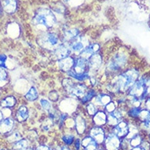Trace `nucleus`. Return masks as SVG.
<instances>
[{
    "mask_svg": "<svg viewBox=\"0 0 150 150\" xmlns=\"http://www.w3.org/2000/svg\"><path fill=\"white\" fill-rule=\"evenodd\" d=\"M40 97V93L37 86L32 85L29 86L28 90L24 94V99L26 100L28 103H34L38 101Z\"/></svg>",
    "mask_w": 150,
    "mask_h": 150,
    "instance_id": "obj_24",
    "label": "nucleus"
},
{
    "mask_svg": "<svg viewBox=\"0 0 150 150\" xmlns=\"http://www.w3.org/2000/svg\"><path fill=\"white\" fill-rule=\"evenodd\" d=\"M31 24L42 34L51 30H56L58 25V18L52 8H40L35 11L32 16Z\"/></svg>",
    "mask_w": 150,
    "mask_h": 150,
    "instance_id": "obj_3",
    "label": "nucleus"
},
{
    "mask_svg": "<svg viewBox=\"0 0 150 150\" xmlns=\"http://www.w3.org/2000/svg\"><path fill=\"white\" fill-rule=\"evenodd\" d=\"M57 150H71V149L67 145H63V146L59 147V149Z\"/></svg>",
    "mask_w": 150,
    "mask_h": 150,
    "instance_id": "obj_45",
    "label": "nucleus"
},
{
    "mask_svg": "<svg viewBox=\"0 0 150 150\" xmlns=\"http://www.w3.org/2000/svg\"><path fill=\"white\" fill-rule=\"evenodd\" d=\"M101 48L102 46L99 42L91 41L88 45L86 46V48L83 50V52L80 54L79 56L88 60L91 56H92L96 53L100 52L102 50Z\"/></svg>",
    "mask_w": 150,
    "mask_h": 150,
    "instance_id": "obj_21",
    "label": "nucleus"
},
{
    "mask_svg": "<svg viewBox=\"0 0 150 150\" xmlns=\"http://www.w3.org/2000/svg\"><path fill=\"white\" fill-rule=\"evenodd\" d=\"M121 141L122 139L117 137L112 131H109L106 135L104 146L105 150H119L121 149Z\"/></svg>",
    "mask_w": 150,
    "mask_h": 150,
    "instance_id": "obj_15",
    "label": "nucleus"
},
{
    "mask_svg": "<svg viewBox=\"0 0 150 150\" xmlns=\"http://www.w3.org/2000/svg\"><path fill=\"white\" fill-rule=\"evenodd\" d=\"M69 56H72L69 47L67 43L62 42L52 52L49 53V59L52 62H55L56 60L64 59Z\"/></svg>",
    "mask_w": 150,
    "mask_h": 150,
    "instance_id": "obj_11",
    "label": "nucleus"
},
{
    "mask_svg": "<svg viewBox=\"0 0 150 150\" xmlns=\"http://www.w3.org/2000/svg\"><path fill=\"white\" fill-rule=\"evenodd\" d=\"M141 126H142L143 129L146 130L147 131H149L150 132V120L148 119V120L141 121Z\"/></svg>",
    "mask_w": 150,
    "mask_h": 150,
    "instance_id": "obj_40",
    "label": "nucleus"
},
{
    "mask_svg": "<svg viewBox=\"0 0 150 150\" xmlns=\"http://www.w3.org/2000/svg\"><path fill=\"white\" fill-rule=\"evenodd\" d=\"M38 105L40 106V108L43 112H45L47 114L50 112L51 111H52L53 109H55V104L53 103L51 100H49V98L47 96H40L38 99Z\"/></svg>",
    "mask_w": 150,
    "mask_h": 150,
    "instance_id": "obj_27",
    "label": "nucleus"
},
{
    "mask_svg": "<svg viewBox=\"0 0 150 150\" xmlns=\"http://www.w3.org/2000/svg\"><path fill=\"white\" fill-rule=\"evenodd\" d=\"M83 150H85V149H83Z\"/></svg>",
    "mask_w": 150,
    "mask_h": 150,
    "instance_id": "obj_54",
    "label": "nucleus"
},
{
    "mask_svg": "<svg viewBox=\"0 0 150 150\" xmlns=\"http://www.w3.org/2000/svg\"><path fill=\"white\" fill-rule=\"evenodd\" d=\"M2 97V93H1V92H0V98Z\"/></svg>",
    "mask_w": 150,
    "mask_h": 150,
    "instance_id": "obj_51",
    "label": "nucleus"
},
{
    "mask_svg": "<svg viewBox=\"0 0 150 150\" xmlns=\"http://www.w3.org/2000/svg\"><path fill=\"white\" fill-rule=\"evenodd\" d=\"M113 100H114V96H112V94H110L104 89L103 90L99 89L96 96L92 100V102L99 109H103L105 105H108Z\"/></svg>",
    "mask_w": 150,
    "mask_h": 150,
    "instance_id": "obj_12",
    "label": "nucleus"
},
{
    "mask_svg": "<svg viewBox=\"0 0 150 150\" xmlns=\"http://www.w3.org/2000/svg\"><path fill=\"white\" fill-rule=\"evenodd\" d=\"M74 58L75 56H69L64 58V59H61V60H56L55 62H52L56 69L57 71L60 72L62 74H66L67 72L69 70H71L74 64Z\"/></svg>",
    "mask_w": 150,
    "mask_h": 150,
    "instance_id": "obj_14",
    "label": "nucleus"
},
{
    "mask_svg": "<svg viewBox=\"0 0 150 150\" xmlns=\"http://www.w3.org/2000/svg\"><path fill=\"white\" fill-rule=\"evenodd\" d=\"M21 139H22V135H21V133L18 132V131L11 132L8 135V140L11 144H14V143L18 141Z\"/></svg>",
    "mask_w": 150,
    "mask_h": 150,
    "instance_id": "obj_36",
    "label": "nucleus"
},
{
    "mask_svg": "<svg viewBox=\"0 0 150 150\" xmlns=\"http://www.w3.org/2000/svg\"><path fill=\"white\" fill-rule=\"evenodd\" d=\"M146 95L147 97L150 96V74L149 75V79H148V81H147L146 84Z\"/></svg>",
    "mask_w": 150,
    "mask_h": 150,
    "instance_id": "obj_43",
    "label": "nucleus"
},
{
    "mask_svg": "<svg viewBox=\"0 0 150 150\" xmlns=\"http://www.w3.org/2000/svg\"><path fill=\"white\" fill-rule=\"evenodd\" d=\"M3 10L8 14H13L17 11L18 0H1Z\"/></svg>",
    "mask_w": 150,
    "mask_h": 150,
    "instance_id": "obj_25",
    "label": "nucleus"
},
{
    "mask_svg": "<svg viewBox=\"0 0 150 150\" xmlns=\"http://www.w3.org/2000/svg\"><path fill=\"white\" fill-rule=\"evenodd\" d=\"M141 74L142 72L140 68L135 65H131L119 74L107 79L103 83V89L114 96L124 95L137 81Z\"/></svg>",
    "mask_w": 150,
    "mask_h": 150,
    "instance_id": "obj_1",
    "label": "nucleus"
},
{
    "mask_svg": "<svg viewBox=\"0 0 150 150\" xmlns=\"http://www.w3.org/2000/svg\"><path fill=\"white\" fill-rule=\"evenodd\" d=\"M61 139H62V142L64 144V145L70 146L74 143L75 135L72 133H64V135L61 136Z\"/></svg>",
    "mask_w": 150,
    "mask_h": 150,
    "instance_id": "obj_34",
    "label": "nucleus"
},
{
    "mask_svg": "<svg viewBox=\"0 0 150 150\" xmlns=\"http://www.w3.org/2000/svg\"><path fill=\"white\" fill-rule=\"evenodd\" d=\"M99 150H105V149H99Z\"/></svg>",
    "mask_w": 150,
    "mask_h": 150,
    "instance_id": "obj_52",
    "label": "nucleus"
},
{
    "mask_svg": "<svg viewBox=\"0 0 150 150\" xmlns=\"http://www.w3.org/2000/svg\"><path fill=\"white\" fill-rule=\"evenodd\" d=\"M57 109L61 112H65L70 115H74L77 112L82 105L78 100L70 97L67 95H62L60 100L56 104Z\"/></svg>",
    "mask_w": 150,
    "mask_h": 150,
    "instance_id": "obj_7",
    "label": "nucleus"
},
{
    "mask_svg": "<svg viewBox=\"0 0 150 150\" xmlns=\"http://www.w3.org/2000/svg\"><path fill=\"white\" fill-rule=\"evenodd\" d=\"M127 109V107L118 106V108L116 110H114L113 112L107 113V124H106V126L111 129L119 123L121 121L123 120L124 109Z\"/></svg>",
    "mask_w": 150,
    "mask_h": 150,
    "instance_id": "obj_13",
    "label": "nucleus"
},
{
    "mask_svg": "<svg viewBox=\"0 0 150 150\" xmlns=\"http://www.w3.org/2000/svg\"><path fill=\"white\" fill-rule=\"evenodd\" d=\"M131 53L124 47L113 49L109 55H105V63L100 76V80L104 79L102 84L107 79L119 74L127 68L131 66Z\"/></svg>",
    "mask_w": 150,
    "mask_h": 150,
    "instance_id": "obj_2",
    "label": "nucleus"
},
{
    "mask_svg": "<svg viewBox=\"0 0 150 150\" xmlns=\"http://www.w3.org/2000/svg\"><path fill=\"white\" fill-rule=\"evenodd\" d=\"M91 42V41L89 39V37L87 35L84 34L83 33L79 34L75 39H74L68 44L70 49L72 56H80V54L83 52V50L86 48V46L88 45Z\"/></svg>",
    "mask_w": 150,
    "mask_h": 150,
    "instance_id": "obj_9",
    "label": "nucleus"
},
{
    "mask_svg": "<svg viewBox=\"0 0 150 150\" xmlns=\"http://www.w3.org/2000/svg\"><path fill=\"white\" fill-rule=\"evenodd\" d=\"M82 147L85 150H99L100 144H98L90 135H86L81 139Z\"/></svg>",
    "mask_w": 150,
    "mask_h": 150,
    "instance_id": "obj_28",
    "label": "nucleus"
},
{
    "mask_svg": "<svg viewBox=\"0 0 150 150\" xmlns=\"http://www.w3.org/2000/svg\"><path fill=\"white\" fill-rule=\"evenodd\" d=\"M64 3L69 7L78 8L84 3V0H63Z\"/></svg>",
    "mask_w": 150,
    "mask_h": 150,
    "instance_id": "obj_39",
    "label": "nucleus"
},
{
    "mask_svg": "<svg viewBox=\"0 0 150 150\" xmlns=\"http://www.w3.org/2000/svg\"><path fill=\"white\" fill-rule=\"evenodd\" d=\"M34 150H52V149H51L49 146H47V145L42 144V145L38 146L36 149H34Z\"/></svg>",
    "mask_w": 150,
    "mask_h": 150,
    "instance_id": "obj_44",
    "label": "nucleus"
},
{
    "mask_svg": "<svg viewBox=\"0 0 150 150\" xmlns=\"http://www.w3.org/2000/svg\"><path fill=\"white\" fill-rule=\"evenodd\" d=\"M149 138H150V133H149Z\"/></svg>",
    "mask_w": 150,
    "mask_h": 150,
    "instance_id": "obj_53",
    "label": "nucleus"
},
{
    "mask_svg": "<svg viewBox=\"0 0 150 150\" xmlns=\"http://www.w3.org/2000/svg\"><path fill=\"white\" fill-rule=\"evenodd\" d=\"M88 65L91 74L101 75L105 63V54L103 51L95 54L88 59Z\"/></svg>",
    "mask_w": 150,
    "mask_h": 150,
    "instance_id": "obj_8",
    "label": "nucleus"
},
{
    "mask_svg": "<svg viewBox=\"0 0 150 150\" xmlns=\"http://www.w3.org/2000/svg\"><path fill=\"white\" fill-rule=\"evenodd\" d=\"M60 85L64 95L74 98L79 101L84 96L86 91L90 87L86 83L77 82L65 75L61 79Z\"/></svg>",
    "mask_w": 150,
    "mask_h": 150,
    "instance_id": "obj_4",
    "label": "nucleus"
},
{
    "mask_svg": "<svg viewBox=\"0 0 150 150\" xmlns=\"http://www.w3.org/2000/svg\"><path fill=\"white\" fill-rule=\"evenodd\" d=\"M93 126L105 127L107 124V113L103 109H99L95 115L91 117Z\"/></svg>",
    "mask_w": 150,
    "mask_h": 150,
    "instance_id": "obj_26",
    "label": "nucleus"
},
{
    "mask_svg": "<svg viewBox=\"0 0 150 150\" xmlns=\"http://www.w3.org/2000/svg\"><path fill=\"white\" fill-rule=\"evenodd\" d=\"M113 134L119 137L121 139H124L129 132V123L127 121L122 120L119 123L116 125L115 127L111 128V131Z\"/></svg>",
    "mask_w": 150,
    "mask_h": 150,
    "instance_id": "obj_23",
    "label": "nucleus"
},
{
    "mask_svg": "<svg viewBox=\"0 0 150 150\" xmlns=\"http://www.w3.org/2000/svg\"><path fill=\"white\" fill-rule=\"evenodd\" d=\"M143 108L150 110V96L144 100V101L143 103Z\"/></svg>",
    "mask_w": 150,
    "mask_h": 150,
    "instance_id": "obj_41",
    "label": "nucleus"
},
{
    "mask_svg": "<svg viewBox=\"0 0 150 150\" xmlns=\"http://www.w3.org/2000/svg\"><path fill=\"white\" fill-rule=\"evenodd\" d=\"M82 107H83L84 112L86 114V116L89 117H92L100 109L92 101L88 102L86 105H82Z\"/></svg>",
    "mask_w": 150,
    "mask_h": 150,
    "instance_id": "obj_31",
    "label": "nucleus"
},
{
    "mask_svg": "<svg viewBox=\"0 0 150 150\" xmlns=\"http://www.w3.org/2000/svg\"><path fill=\"white\" fill-rule=\"evenodd\" d=\"M98 89L96 88H93V87H89L88 90L86 91V92L84 95L83 96L80 100H79V103L81 105H86V103L88 102L92 101V100L94 99V97L96 96V95L97 93Z\"/></svg>",
    "mask_w": 150,
    "mask_h": 150,
    "instance_id": "obj_29",
    "label": "nucleus"
},
{
    "mask_svg": "<svg viewBox=\"0 0 150 150\" xmlns=\"http://www.w3.org/2000/svg\"><path fill=\"white\" fill-rule=\"evenodd\" d=\"M24 150H34V149L33 148V147L30 146V147H28L27 149H24Z\"/></svg>",
    "mask_w": 150,
    "mask_h": 150,
    "instance_id": "obj_49",
    "label": "nucleus"
},
{
    "mask_svg": "<svg viewBox=\"0 0 150 150\" xmlns=\"http://www.w3.org/2000/svg\"><path fill=\"white\" fill-rule=\"evenodd\" d=\"M11 78L8 69L0 68V89L5 88L10 83Z\"/></svg>",
    "mask_w": 150,
    "mask_h": 150,
    "instance_id": "obj_30",
    "label": "nucleus"
},
{
    "mask_svg": "<svg viewBox=\"0 0 150 150\" xmlns=\"http://www.w3.org/2000/svg\"><path fill=\"white\" fill-rule=\"evenodd\" d=\"M118 108V105L117 104V102L115 100H113L112 101L109 103L107 105H105V108L103 109V110L105 111L106 113H109V112H113L114 110H116Z\"/></svg>",
    "mask_w": 150,
    "mask_h": 150,
    "instance_id": "obj_37",
    "label": "nucleus"
},
{
    "mask_svg": "<svg viewBox=\"0 0 150 150\" xmlns=\"http://www.w3.org/2000/svg\"><path fill=\"white\" fill-rule=\"evenodd\" d=\"M89 135L100 145V144H103L105 142L106 132H105V130L103 127L93 126L89 130Z\"/></svg>",
    "mask_w": 150,
    "mask_h": 150,
    "instance_id": "obj_22",
    "label": "nucleus"
},
{
    "mask_svg": "<svg viewBox=\"0 0 150 150\" xmlns=\"http://www.w3.org/2000/svg\"><path fill=\"white\" fill-rule=\"evenodd\" d=\"M149 73L142 74L125 95L130 97L138 98L143 101H144V100L147 98L146 84L148 79H149Z\"/></svg>",
    "mask_w": 150,
    "mask_h": 150,
    "instance_id": "obj_6",
    "label": "nucleus"
},
{
    "mask_svg": "<svg viewBox=\"0 0 150 150\" xmlns=\"http://www.w3.org/2000/svg\"><path fill=\"white\" fill-rule=\"evenodd\" d=\"M1 150H11V149H7V148H4V149H2Z\"/></svg>",
    "mask_w": 150,
    "mask_h": 150,
    "instance_id": "obj_50",
    "label": "nucleus"
},
{
    "mask_svg": "<svg viewBox=\"0 0 150 150\" xmlns=\"http://www.w3.org/2000/svg\"><path fill=\"white\" fill-rule=\"evenodd\" d=\"M74 146H75V150H80L81 147H82V143H81V139L78 138V139H75L74 140Z\"/></svg>",
    "mask_w": 150,
    "mask_h": 150,
    "instance_id": "obj_42",
    "label": "nucleus"
},
{
    "mask_svg": "<svg viewBox=\"0 0 150 150\" xmlns=\"http://www.w3.org/2000/svg\"><path fill=\"white\" fill-rule=\"evenodd\" d=\"M18 105V98L13 94H8L0 98V109L13 110Z\"/></svg>",
    "mask_w": 150,
    "mask_h": 150,
    "instance_id": "obj_16",
    "label": "nucleus"
},
{
    "mask_svg": "<svg viewBox=\"0 0 150 150\" xmlns=\"http://www.w3.org/2000/svg\"><path fill=\"white\" fill-rule=\"evenodd\" d=\"M36 42L42 50L49 54L62 42V39L59 31L51 30L39 34L36 38Z\"/></svg>",
    "mask_w": 150,
    "mask_h": 150,
    "instance_id": "obj_5",
    "label": "nucleus"
},
{
    "mask_svg": "<svg viewBox=\"0 0 150 150\" xmlns=\"http://www.w3.org/2000/svg\"><path fill=\"white\" fill-rule=\"evenodd\" d=\"M62 95H60V92L57 90H52L51 91H49L47 97L49 98V100H51L54 104H56L58 100H60V98L61 97Z\"/></svg>",
    "mask_w": 150,
    "mask_h": 150,
    "instance_id": "obj_35",
    "label": "nucleus"
},
{
    "mask_svg": "<svg viewBox=\"0 0 150 150\" xmlns=\"http://www.w3.org/2000/svg\"><path fill=\"white\" fill-rule=\"evenodd\" d=\"M72 70L76 74H87L90 73L88 60L81 56H75L74 64Z\"/></svg>",
    "mask_w": 150,
    "mask_h": 150,
    "instance_id": "obj_18",
    "label": "nucleus"
},
{
    "mask_svg": "<svg viewBox=\"0 0 150 150\" xmlns=\"http://www.w3.org/2000/svg\"><path fill=\"white\" fill-rule=\"evenodd\" d=\"M16 120L13 117L8 116L4 117L0 122V135H8L14 130Z\"/></svg>",
    "mask_w": 150,
    "mask_h": 150,
    "instance_id": "obj_17",
    "label": "nucleus"
},
{
    "mask_svg": "<svg viewBox=\"0 0 150 150\" xmlns=\"http://www.w3.org/2000/svg\"><path fill=\"white\" fill-rule=\"evenodd\" d=\"M86 114L83 111L82 106L80 109L73 115L74 118V130L76 134L79 135H83L87 129V120Z\"/></svg>",
    "mask_w": 150,
    "mask_h": 150,
    "instance_id": "obj_10",
    "label": "nucleus"
},
{
    "mask_svg": "<svg viewBox=\"0 0 150 150\" xmlns=\"http://www.w3.org/2000/svg\"><path fill=\"white\" fill-rule=\"evenodd\" d=\"M82 33L83 32L81 31V30L79 28L73 27V28H67V29L63 30L60 33V35H61L62 42L69 44L70 42L75 39L79 34H82Z\"/></svg>",
    "mask_w": 150,
    "mask_h": 150,
    "instance_id": "obj_20",
    "label": "nucleus"
},
{
    "mask_svg": "<svg viewBox=\"0 0 150 150\" xmlns=\"http://www.w3.org/2000/svg\"><path fill=\"white\" fill-rule=\"evenodd\" d=\"M8 56L5 53H0V68L8 70Z\"/></svg>",
    "mask_w": 150,
    "mask_h": 150,
    "instance_id": "obj_38",
    "label": "nucleus"
},
{
    "mask_svg": "<svg viewBox=\"0 0 150 150\" xmlns=\"http://www.w3.org/2000/svg\"><path fill=\"white\" fill-rule=\"evenodd\" d=\"M131 150H145L143 147L141 146H138V147H135V148H132Z\"/></svg>",
    "mask_w": 150,
    "mask_h": 150,
    "instance_id": "obj_47",
    "label": "nucleus"
},
{
    "mask_svg": "<svg viewBox=\"0 0 150 150\" xmlns=\"http://www.w3.org/2000/svg\"><path fill=\"white\" fill-rule=\"evenodd\" d=\"M4 111H3V109H0V122H1V121L4 119Z\"/></svg>",
    "mask_w": 150,
    "mask_h": 150,
    "instance_id": "obj_46",
    "label": "nucleus"
},
{
    "mask_svg": "<svg viewBox=\"0 0 150 150\" xmlns=\"http://www.w3.org/2000/svg\"><path fill=\"white\" fill-rule=\"evenodd\" d=\"M16 122L22 123L28 120L30 117V109L26 105H20L14 110V117Z\"/></svg>",
    "mask_w": 150,
    "mask_h": 150,
    "instance_id": "obj_19",
    "label": "nucleus"
},
{
    "mask_svg": "<svg viewBox=\"0 0 150 150\" xmlns=\"http://www.w3.org/2000/svg\"><path fill=\"white\" fill-rule=\"evenodd\" d=\"M30 140L27 139H21L14 144H12V149L13 150H24L30 147Z\"/></svg>",
    "mask_w": 150,
    "mask_h": 150,
    "instance_id": "obj_32",
    "label": "nucleus"
},
{
    "mask_svg": "<svg viewBox=\"0 0 150 150\" xmlns=\"http://www.w3.org/2000/svg\"><path fill=\"white\" fill-rule=\"evenodd\" d=\"M142 109V107H135V106H131L127 107V114L133 119H139V113Z\"/></svg>",
    "mask_w": 150,
    "mask_h": 150,
    "instance_id": "obj_33",
    "label": "nucleus"
},
{
    "mask_svg": "<svg viewBox=\"0 0 150 150\" xmlns=\"http://www.w3.org/2000/svg\"><path fill=\"white\" fill-rule=\"evenodd\" d=\"M4 13V10H3V8H2V5H1V2H0V16L2 15Z\"/></svg>",
    "mask_w": 150,
    "mask_h": 150,
    "instance_id": "obj_48",
    "label": "nucleus"
}]
</instances>
